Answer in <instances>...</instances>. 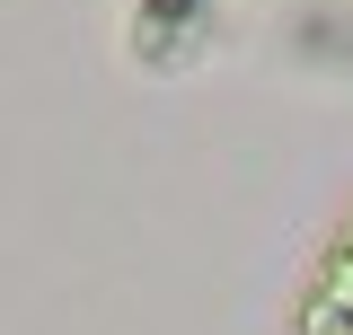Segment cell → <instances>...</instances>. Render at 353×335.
<instances>
[{
	"instance_id": "6da1fadb",
	"label": "cell",
	"mask_w": 353,
	"mask_h": 335,
	"mask_svg": "<svg viewBox=\"0 0 353 335\" xmlns=\"http://www.w3.org/2000/svg\"><path fill=\"white\" fill-rule=\"evenodd\" d=\"M283 335H353V194L336 203L327 238L309 247L301 265V292H292V318Z\"/></svg>"
},
{
	"instance_id": "7a4b0ae2",
	"label": "cell",
	"mask_w": 353,
	"mask_h": 335,
	"mask_svg": "<svg viewBox=\"0 0 353 335\" xmlns=\"http://www.w3.org/2000/svg\"><path fill=\"white\" fill-rule=\"evenodd\" d=\"M212 27H221L212 0H141V9H132V62L185 71V62L212 44Z\"/></svg>"
}]
</instances>
